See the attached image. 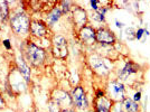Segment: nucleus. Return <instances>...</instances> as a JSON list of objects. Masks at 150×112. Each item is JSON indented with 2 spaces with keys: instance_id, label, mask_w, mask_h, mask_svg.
Masks as SVG:
<instances>
[{
  "instance_id": "c756f323",
  "label": "nucleus",
  "mask_w": 150,
  "mask_h": 112,
  "mask_svg": "<svg viewBox=\"0 0 150 112\" xmlns=\"http://www.w3.org/2000/svg\"><path fill=\"white\" fill-rule=\"evenodd\" d=\"M114 24H115V27H117L118 29H120V30L125 29V24H123L122 21H120V20H118V19H115V20H114Z\"/></svg>"
},
{
  "instance_id": "f03ea898",
  "label": "nucleus",
  "mask_w": 150,
  "mask_h": 112,
  "mask_svg": "<svg viewBox=\"0 0 150 112\" xmlns=\"http://www.w3.org/2000/svg\"><path fill=\"white\" fill-rule=\"evenodd\" d=\"M20 54L31 69H42L47 61V50L38 46L28 38L20 45Z\"/></svg>"
},
{
  "instance_id": "bb28decb",
  "label": "nucleus",
  "mask_w": 150,
  "mask_h": 112,
  "mask_svg": "<svg viewBox=\"0 0 150 112\" xmlns=\"http://www.w3.org/2000/svg\"><path fill=\"white\" fill-rule=\"evenodd\" d=\"M144 30H146V28H142V27L138 28L136 31V39L137 40H142V38L144 36Z\"/></svg>"
},
{
  "instance_id": "0eeeda50",
  "label": "nucleus",
  "mask_w": 150,
  "mask_h": 112,
  "mask_svg": "<svg viewBox=\"0 0 150 112\" xmlns=\"http://www.w3.org/2000/svg\"><path fill=\"white\" fill-rule=\"evenodd\" d=\"M106 96L113 102H122L127 98V86L117 77L110 80L106 86Z\"/></svg>"
},
{
  "instance_id": "a878e982",
  "label": "nucleus",
  "mask_w": 150,
  "mask_h": 112,
  "mask_svg": "<svg viewBox=\"0 0 150 112\" xmlns=\"http://www.w3.org/2000/svg\"><path fill=\"white\" fill-rule=\"evenodd\" d=\"M112 112H125L123 106L121 104V102H114L112 106V109H111Z\"/></svg>"
},
{
  "instance_id": "f3484780",
  "label": "nucleus",
  "mask_w": 150,
  "mask_h": 112,
  "mask_svg": "<svg viewBox=\"0 0 150 112\" xmlns=\"http://www.w3.org/2000/svg\"><path fill=\"white\" fill-rule=\"evenodd\" d=\"M121 104H122L125 112H141V106H140V103L134 102L130 96H127L121 102Z\"/></svg>"
},
{
  "instance_id": "1a4fd4ad",
  "label": "nucleus",
  "mask_w": 150,
  "mask_h": 112,
  "mask_svg": "<svg viewBox=\"0 0 150 112\" xmlns=\"http://www.w3.org/2000/svg\"><path fill=\"white\" fill-rule=\"evenodd\" d=\"M50 99L57 103L62 109L73 108V100L71 96L69 91L62 87H54L50 92Z\"/></svg>"
},
{
  "instance_id": "7c9ffc66",
  "label": "nucleus",
  "mask_w": 150,
  "mask_h": 112,
  "mask_svg": "<svg viewBox=\"0 0 150 112\" xmlns=\"http://www.w3.org/2000/svg\"><path fill=\"white\" fill-rule=\"evenodd\" d=\"M61 112H77L74 108H66V109H62Z\"/></svg>"
},
{
  "instance_id": "cd10ccee",
  "label": "nucleus",
  "mask_w": 150,
  "mask_h": 112,
  "mask_svg": "<svg viewBox=\"0 0 150 112\" xmlns=\"http://www.w3.org/2000/svg\"><path fill=\"white\" fill-rule=\"evenodd\" d=\"M6 106H7L6 96H4V93L0 91V110L6 109Z\"/></svg>"
},
{
  "instance_id": "423d86ee",
  "label": "nucleus",
  "mask_w": 150,
  "mask_h": 112,
  "mask_svg": "<svg viewBox=\"0 0 150 112\" xmlns=\"http://www.w3.org/2000/svg\"><path fill=\"white\" fill-rule=\"evenodd\" d=\"M72 100H73V108L76 111L81 112H88L90 109V102L85 87L83 85H76L73 86L69 91Z\"/></svg>"
},
{
  "instance_id": "412c9836",
  "label": "nucleus",
  "mask_w": 150,
  "mask_h": 112,
  "mask_svg": "<svg viewBox=\"0 0 150 112\" xmlns=\"http://www.w3.org/2000/svg\"><path fill=\"white\" fill-rule=\"evenodd\" d=\"M136 31L137 29L134 28V27H132V26H129V27H125V37L127 40H129V42H132V40H134L136 39Z\"/></svg>"
},
{
  "instance_id": "7ed1b4c3",
  "label": "nucleus",
  "mask_w": 150,
  "mask_h": 112,
  "mask_svg": "<svg viewBox=\"0 0 150 112\" xmlns=\"http://www.w3.org/2000/svg\"><path fill=\"white\" fill-rule=\"evenodd\" d=\"M141 73V66L130 58L123 61L119 69H117V79L122 82L125 86H134L138 84V77Z\"/></svg>"
},
{
  "instance_id": "4468645a",
  "label": "nucleus",
  "mask_w": 150,
  "mask_h": 112,
  "mask_svg": "<svg viewBox=\"0 0 150 112\" xmlns=\"http://www.w3.org/2000/svg\"><path fill=\"white\" fill-rule=\"evenodd\" d=\"M13 64L16 65V67L19 69V72L24 76L25 81L27 82L28 84H30L31 77H33V69H31V67L28 65V63L25 61V58L21 56L20 53H19V55L15 58V63H13Z\"/></svg>"
},
{
  "instance_id": "9d476101",
  "label": "nucleus",
  "mask_w": 150,
  "mask_h": 112,
  "mask_svg": "<svg viewBox=\"0 0 150 112\" xmlns=\"http://www.w3.org/2000/svg\"><path fill=\"white\" fill-rule=\"evenodd\" d=\"M50 34V28L46 25V23L43 19H31L29 38H33V39H44V38H48Z\"/></svg>"
},
{
  "instance_id": "72a5a7b5",
  "label": "nucleus",
  "mask_w": 150,
  "mask_h": 112,
  "mask_svg": "<svg viewBox=\"0 0 150 112\" xmlns=\"http://www.w3.org/2000/svg\"><path fill=\"white\" fill-rule=\"evenodd\" d=\"M0 45H1V39H0Z\"/></svg>"
},
{
  "instance_id": "ddd939ff",
  "label": "nucleus",
  "mask_w": 150,
  "mask_h": 112,
  "mask_svg": "<svg viewBox=\"0 0 150 112\" xmlns=\"http://www.w3.org/2000/svg\"><path fill=\"white\" fill-rule=\"evenodd\" d=\"M62 18H63L62 10H61V8L58 7V4L56 2V5H54L47 13H45L43 20L46 23V25L52 29L54 26L57 25V24L61 21Z\"/></svg>"
},
{
  "instance_id": "aec40b11",
  "label": "nucleus",
  "mask_w": 150,
  "mask_h": 112,
  "mask_svg": "<svg viewBox=\"0 0 150 112\" xmlns=\"http://www.w3.org/2000/svg\"><path fill=\"white\" fill-rule=\"evenodd\" d=\"M88 20H90V24H91V23H95V24H105L106 23L105 16L101 15V13H98V11H92L91 15L88 16Z\"/></svg>"
},
{
  "instance_id": "39448f33",
  "label": "nucleus",
  "mask_w": 150,
  "mask_h": 112,
  "mask_svg": "<svg viewBox=\"0 0 150 112\" xmlns=\"http://www.w3.org/2000/svg\"><path fill=\"white\" fill-rule=\"evenodd\" d=\"M110 63H111V60L103 57L102 55L98 54L96 52L91 53L88 57V64L90 69L101 77H106L111 73Z\"/></svg>"
},
{
  "instance_id": "c85d7f7f",
  "label": "nucleus",
  "mask_w": 150,
  "mask_h": 112,
  "mask_svg": "<svg viewBox=\"0 0 150 112\" xmlns=\"http://www.w3.org/2000/svg\"><path fill=\"white\" fill-rule=\"evenodd\" d=\"M105 95H106V93L103 89H96V91H95V99L103 98V96H105Z\"/></svg>"
},
{
  "instance_id": "393cba45",
  "label": "nucleus",
  "mask_w": 150,
  "mask_h": 112,
  "mask_svg": "<svg viewBox=\"0 0 150 112\" xmlns=\"http://www.w3.org/2000/svg\"><path fill=\"white\" fill-rule=\"evenodd\" d=\"M131 99L133 100L134 102L140 103V102H141V100H142V92H141V90H137V91H134V93H133Z\"/></svg>"
},
{
  "instance_id": "2eb2a0df",
  "label": "nucleus",
  "mask_w": 150,
  "mask_h": 112,
  "mask_svg": "<svg viewBox=\"0 0 150 112\" xmlns=\"http://www.w3.org/2000/svg\"><path fill=\"white\" fill-rule=\"evenodd\" d=\"M113 102L111 99H109L108 96H103V98H99V99H95L94 98L93 101V110L94 112H112Z\"/></svg>"
},
{
  "instance_id": "dca6fc26",
  "label": "nucleus",
  "mask_w": 150,
  "mask_h": 112,
  "mask_svg": "<svg viewBox=\"0 0 150 112\" xmlns=\"http://www.w3.org/2000/svg\"><path fill=\"white\" fill-rule=\"evenodd\" d=\"M67 38L62 34H53L50 37V47L55 48H66L67 47Z\"/></svg>"
},
{
  "instance_id": "2f4dec72",
  "label": "nucleus",
  "mask_w": 150,
  "mask_h": 112,
  "mask_svg": "<svg viewBox=\"0 0 150 112\" xmlns=\"http://www.w3.org/2000/svg\"><path fill=\"white\" fill-rule=\"evenodd\" d=\"M149 35H150V33L148 30H147V29H146V30H144V37H148Z\"/></svg>"
},
{
  "instance_id": "4be33fe9",
  "label": "nucleus",
  "mask_w": 150,
  "mask_h": 112,
  "mask_svg": "<svg viewBox=\"0 0 150 112\" xmlns=\"http://www.w3.org/2000/svg\"><path fill=\"white\" fill-rule=\"evenodd\" d=\"M62 108L58 106L57 103H55L53 100H48L47 102V111L48 112H61Z\"/></svg>"
},
{
  "instance_id": "473e14b6",
  "label": "nucleus",
  "mask_w": 150,
  "mask_h": 112,
  "mask_svg": "<svg viewBox=\"0 0 150 112\" xmlns=\"http://www.w3.org/2000/svg\"><path fill=\"white\" fill-rule=\"evenodd\" d=\"M1 33H2V28H1V26H0V35H1Z\"/></svg>"
},
{
  "instance_id": "f257e3e1",
  "label": "nucleus",
  "mask_w": 150,
  "mask_h": 112,
  "mask_svg": "<svg viewBox=\"0 0 150 112\" xmlns=\"http://www.w3.org/2000/svg\"><path fill=\"white\" fill-rule=\"evenodd\" d=\"M31 19V16L26 11L23 6H16L13 9H11L8 25L13 35L21 39V42L29 38Z\"/></svg>"
},
{
  "instance_id": "6ab92c4d",
  "label": "nucleus",
  "mask_w": 150,
  "mask_h": 112,
  "mask_svg": "<svg viewBox=\"0 0 150 112\" xmlns=\"http://www.w3.org/2000/svg\"><path fill=\"white\" fill-rule=\"evenodd\" d=\"M57 4H58V7H59L61 10H62L63 16L69 15V13H72V9H73V7H74V2H73V1H69V0H63V1L57 2Z\"/></svg>"
},
{
  "instance_id": "5701e85b",
  "label": "nucleus",
  "mask_w": 150,
  "mask_h": 112,
  "mask_svg": "<svg viewBox=\"0 0 150 112\" xmlns=\"http://www.w3.org/2000/svg\"><path fill=\"white\" fill-rule=\"evenodd\" d=\"M1 46L6 50H8V52L13 50V44H11L10 38H4V39H1Z\"/></svg>"
},
{
  "instance_id": "f8f14e48",
  "label": "nucleus",
  "mask_w": 150,
  "mask_h": 112,
  "mask_svg": "<svg viewBox=\"0 0 150 112\" xmlns=\"http://www.w3.org/2000/svg\"><path fill=\"white\" fill-rule=\"evenodd\" d=\"M72 21L73 25L76 27V29H81L82 27L86 26L90 24L88 20V13L81 6H76L75 5L72 9Z\"/></svg>"
},
{
  "instance_id": "9b49d317",
  "label": "nucleus",
  "mask_w": 150,
  "mask_h": 112,
  "mask_svg": "<svg viewBox=\"0 0 150 112\" xmlns=\"http://www.w3.org/2000/svg\"><path fill=\"white\" fill-rule=\"evenodd\" d=\"M77 37L84 46L93 47L96 45V28L91 24L84 26L77 30Z\"/></svg>"
},
{
  "instance_id": "a211bd4d",
  "label": "nucleus",
  "mask_w": 150,
  "mask_h": 112,
  "mask_svg": "<svg viewBox=\"0 0 150 112\" xmlns=\"http://www.w3.org/2000/svg\"><path fill=\"white\" fill-rule=\"evenodd\" d=\"M11 9L7 0H0V23H8Z\"/></svg>"
},
{
  "instance_id": "b1692460",
  "label": "nucleus",
  "mask_w": 150,
  "mask_h": 112,
  "mask_svg": "<svg viewBox=\"0 0 150 112\" xmlns=\"http://www.w3.org/2000/svg\"><path fill=\"white\" fill-rule=\"evenodd\" d=\"M88 4H90V8H91L92 11H98L101 6L100 0H90Z\"/></svg>"
},
{
  "instance_id": "6e6552de",
  "label": "nucleus",
  "mask_w": 150,
  "mask_h": 112,
  "mask_svg": "<svg viewBox=\"0 0 150 112\" xmlns=\"http://www.w3.org/2000/svg\"><path fill=\"white\" fill-rule=\"evenodd\" d=\"M115 44L117 36L114 31L105 25L96 27V45L103 47H113Z\"/></svg>"
},
{
  "instance_id": "20e7f679",
  "label": "nucleus",
  "mask_w": 150,
  "mask_h": 112,
  "mask_svg": "<svg viewBox=\"0 0 150 112\" xmlns=\"http://www.w3.org/2000/svg\"><path fill=\"white\" fill-rule=\"evenodd\" d=\"M6 81L16 96L25 94L29 90V84L25 81L24 76L21 75L15 64H13V66H10V69L7 74Z\"/></svg>"
}]
</instances>
